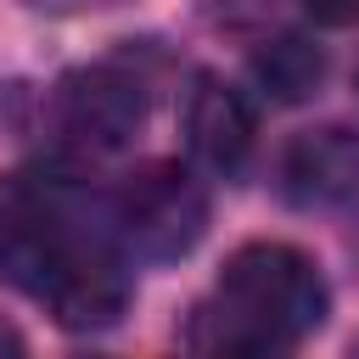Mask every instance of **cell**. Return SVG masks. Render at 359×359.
Wrapping results in <instances>:
<instances>
[{
  "label": "cell",
  "mask_w": 359,
  "mask_h": 359,
  "mask_svg": "<svg viewBox=\"0 0 359 359\" xmlns=\"http://www.w3.org/2000/svg\"><path fill=\"white\" fill-rule=\"evenodd\" d=\"M84 219L62 196L56 180L39 174H0V280L17 292L45 297L67 252L84 241Z\"/></svg>",
  "instance_id": "cell-2"
},
{
  "label": "cell",
  "mask_w": 359,
  "mask_h": 359,
  "mask_svg": "<svg viewBox=\"0 0 359 359\" xmlns=\"http://www.w3.org/2000/svg\"><path fill=\"white\" fill-rule=\"evenodd\" d=\"M331 62H325V45H314L309 34H275L252 50V84L280 101V107H297L309 101L320 84H325Z\"/></svg>",
  "instance_id": "cell-8"
},
{
  "label": "cell",
  "mask_w": 359,
  "mask_h": 359,
  "mask_svg": "<svg viewBox=\"0 0 359 359\" xmlns=\"http://www.w3.org/2000/svg\"><path fill=\"white\" fill-rule=\"evenodd\" d=\"M50 118L62 129L67 146L90 151V157H112L123 151L140 123H146V84L140 73H129L123 62H95V67H79L56 84L50 95Z\"/></svg>",
  "instance_id": "cell-4"
},
{
  "label": "cell",
  "mask_w": 359,
  "mask_h": 359,
  "mask_svg": "<svg viewBox=\"0 0 359 359\" xmlns=\"http://www.w3.org/2000/svg\"><path fill=\"white\" fill-rule=\"evenodd\" d=\"M22 348H28V342H22V331L0 320V353H22Z\"/></svg>",
  "instance_id": "cell-11"
},
{
  "label": "cell",
  "mask_w": 359,
  "mask_h": 359,
  "mask_svg": "<svg viewBox=\"0 0 359 359\" xmlns=\"http://www.w3.org/2000/svg\"><path fill=\"white\" fill-rule=\"evenodd\" d=\"M45 303L67 331L112 325L129 309V247L118 241V230H84V241L67 252V264L45 286Z\"/></svg>",
  "instance_id": "cell-5"
},
{
  "label": "cell",
  "mask_w": 359,
  "mask_h": 359,
  "mask_svg": "<svg viewBox=\"0 0 359 359\" xmlns=\"http://www.w3.org/2000/svg\"><path fill=\"white\" fill-rule=\"evenodd\" d=\"M353 348H359V342H353Z\"/></svg>",
  "instance_id": "cell-12"
},
{
  "label": "cell",
  "mask_w": 359,
  "mask_h": 359,
  "mask_svg": "<svg viewBox=\"0 0 359 359\" xmlns=\"http://www.w3.org/2000/svg\"><path fill=\"white\" fill-rule=\"evenodd\" d=\"M34 11H84V6H112V0H28Z\"/></svg>",
  "instance_id": "cell-10"
},
{
  "label": "cell",
  "mask_w": 359,
  "mask_h": 359,
  "mask_svg": "<svg viewBox=\"0 0 359 359\" xmlns=\"http://www.w3.org/2000/svg\"><path fill=\"white\" fill-rule=\"evenodd\" d=\"M258 146V118H252V101L219 79V73H196L191 79V95H185V151L196 168L208 174H241L247 157Z\"/></svg>",
  "instance_id": "cell-6"
},
{
  "label": "cell",
  "mask_w": 359,
  "mask_h": 359,
  "mask_svg": "<svg viewBox=\"0 0 359 359\" xmlns=\"http://www.w3.org/2000/svg\"><path fill=\"white\" fill-rule=\"evenodd\" d=\"M331 314L320 264L292 241H241L208 303L191 309L185 342L202 353H286Z\"/></svg>",
  "instance_id": "cell-1"
},
{
  "label": "cell",
  "mask_w": 359,
  "mask_h": 359,
  "mask_svg": "<svg viewBox=\"0 0 359 359\" xmlns=\"http://www.w3.org/2000/svg\"><path fill=\"white\" fill-rule=\"evenodd\" d=\"M280 185L292 202L303 208H325L342 202L348 191H359V135L348 123H320L303 129L286 157H280Z\"/></svg>",
  "instance_id": "cell-7"
},
{
  "label": "cell",
  "mask_w": 359,
  "mask_h": 359,
  "mask_svg": "<svg viewBox=\"0 0 359 359\" xmlns=\"http://www.w3.org/2000/svg\"><path fill=\"white\" fill-rule=\"evenodd\" d=\"M208 185L185 163H146L112 196V230L135 258H185L208 230Z\"/></svg>",
  "instance_id": "cell-3"
},
{
  "label": "cell",
  "mask_w": 359,
  "mask_h": 359,
  "mask_svg": "<svg viewBox=\"0 0 359 359\" xmlns=\"http://www.w3.org/2000/svg\"><path fill=\"white\" fill-rule=\"evenodd\" d=\"M303 11L320 28H353L359 22V0H303Z\"/></svg>",
  "instance_id": "cell-9"
}]
</instances>
